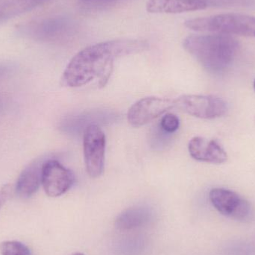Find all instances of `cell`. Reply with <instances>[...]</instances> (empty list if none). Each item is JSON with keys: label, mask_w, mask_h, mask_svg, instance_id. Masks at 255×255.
<instances>
[{"label": "cell", "mask_w": 255, "mask_h": 255, "mask_svg": "<svg viewBox=\"0 0 255 255\" xmlns=\"http://www.w3.org/2000/svg\"><path fill=\"white\" fill-rule=\"evenodd\" d=\"M145 40L120 39L88 46L78 52L66 67L61 83L68 88H79L99 79L102 88L109 82L116 58L146 51Z\"/></svg>", "instance_id": "6da1fadb"}, {"label": "cell", "mask_w": 255, "mask_h": 255, "mask_svg": "<svg viewBox=\"0 0 255 255\" xmlns=\"http://www.w3.org/2000/svg\"><path fill=\"white\" fill-rule=\"evenodd\" d=\"M183 46L208 71L220 73L232 65L240 43L232 35L214 34L189 36L184 40Z\"/></svg>", "instance_id": "7a4b0ae2"}, {"label": "cell", "mask_w": 255, "mask_h": 255, "mask_svg": "<svg viewBox=\"0 0 255 255\" xmlns=\"http://www.w3.org/2000/svg\"><path fill=\"white\" fill-rule=\"evenodd\" d=\"M193 31L255 37V16L238 13H221L189 19L184 22Z\"/></svg>", "instance_id": "3957f363"}, {"label": "cell", "mask_w": 255, "mask_h": 255, "mask_svg": "<svg viewBox=\"0 0 255 255\" xmlns=\"http://www.w3.org/2000/svg\"><path fill=\"white\" fill-rule=\"evenodd\" d=\"M106 138L101 128L90 124L84 133L83 148L87 172L91 178L101 176L104 170Z\"/></svg>", "instance_id": "277c9868"}, {"label": "cell", "mask_w": 255, "mask_h": 255, "mask_svg": "<svg viewBox=\"0 0 255 255\" xmlns=\"http://www.w3.org/2000/svg\"><path fill=\"white\" fill-rule=\"evenodd\" d=\"M175 102L180 110L201 119H216L223 116L228 110L226 102L217 96L184 95Z\"/></svg>", "instance_id": "5b68a950"}, {"label": "cell", "mask_w": 255, "mask_h": 255, "mask_svg": "<svg viewBox=\"0 0 255 255\" xmlns=\"http://www.w3.org/2000/svg\"><path fill=\"white\" fill-rule=\"evenodd\" d=\"M209 199L213 206L223 215L236 220H248L252 214L251 204L238 193L225 188L212 189Z\"/></svg>", "instance_id": "8992f818"}, {"label": "cell", "mask_w": 255, "mask_h": 255, "mask_svg": "<svg viewBox=\"0 0 255 255\" xmlns=\"http://www.w3.org/2000/svg\"><path fill=\"white\" fill-rule=\"evenodd\" d=\"M75 182L74 173L56 160H49L41 166V184L49 197L67 193Z\"/></svg>", "instance_id": "52a82bcc"}, {"label": "cell", "mask_w": 255, "mask_h": 255, "mask_svg": "<svg viewBox=\"0 0 255 255\" xmlns=\"http://www.w3.org/2000/svg\"><path fill=\"white\" fill-rule=\"evenodd\" d=\"M175 106V100L149 97L135 103L128 112V121L133 127H141L157 119Z\"/></svg>", "instance_id": "ba28073f"}, {"label": "cell", "mask_w": 255, "mask_h": 255, "mask_svg": "<svg viewBox=\"0 0 255 255\" xmlns=\"http://www.w3.org/2000/svg\"><path fill=\"white\" fill-rule=\"evenodd\" d=\"M188 150L190 156L198 161L220 164L228 160L227 153L215 139L196 136L189 142Z\"/></svg>", "instance_id": "9c48e42d"}, {"label": "cell", "mask_w": 255, "mask_h": 255, "mask_svg": "<svg viewBox=\"0 0 255 255\" xmlns=\"http://www.w3.org/2000/svg\"><path fill=\"white\" fill-rule=\"evenodd\" d=\"M208 7L204 0H148L146 10L153 13H181Z\"/></svg>", "instance_id": "30bf717a"}, {"label": "cell", "mask_w": 255, "mask_h": 255, "mask_svg": "<svg viewBox=\"0 0 255 255\" xmlns=\"http://www.w3.org/2000/svg\"><path fill=\"white\" fill-rule=\"evenodd\" d=\"M152 212L145 206L128 208L118 216L115 226L121 231H130L145 226L151 221Z\"/></svg>", "instance_id": "8fae6325"}, {"label": "cell", "mask_w": 255, "mask_h": 255, "mask_svg": "<svg viewBox=\"0 0 255 255\" xmlns=\"http://www.w3.org/2000/svg\"><path fill=\"white\" fill-rule=\"evenodd\" d=\"M41 184V167L31 166L22 171L16 181V192L21 198L31 197Z\"/></svg>", "instance_id": "7c38bea8"}, {"label": "cell", "mask_w": 255, "mask_h": 255, "mask_svg": "<svg viewBox=\"0 0 255 255\" xmlns=\"http://www.w3.org/2000/svg\"><path fill=\"white\" fill-rule=\"evenodd\" d=\"M49 0H10L0 6V21L30 11Z\"/></svg>", "instance_id": "4fadbf2b"}, {"label": "cell", "mask_w": 255, "mask_h": 255, "mask_svg": "<svg viewBox=\"0 0 255 255\" xmlns=\"http://www.w3.org/2000/svg\"><path fill=\"white\" fill-rule=\"evenodd\" d=\"M1 255H32L29 249L19 241H7L0 244Z\"/></svg>", "instance_id": "5bb4252c"}, {"label": "cell", "mask_w": 255, "mask_h": 255, "mask_svg": "<svg viewBox=\"0 0 255 255\" xmlns=\"http://www.w3.org/2000/svg\"><path fill=\"white\" fill-rule=\"evenodd\" d=\"M179 126V119L173 114H166L162 118L160 124V128L169 134L175 133L178 130Z\"/></svg>", "instance_id": "9a60e30c"}, {"label": "cell", "mask_w": 255, "mask_h": 255, "mask_svg": "<svg viewBox=\"0 0 255 255\" xmlns=\"http://www.w3.org/2000/svg\"><path fill=\"white\" fill-rule=\"evenodd\" d=\"M64 22L60 21H50L43 24L41 27L38 28V32H44L45 34H55V33L61 32L63 30Z\"/></svg>", "instance_id": "2e32d148"}, {"label": "cell", "mask_w": 255, "mask_h": 255, "mask_svg": "<svg viewBox=\"0 0 255 255\" xmlns=\"http://www.w3.org/2000/svg\"><path fill=\"white\" fill-rule=\"evenodd\" d=\"M12 192H13V187L10 184H5L0 189V210L6 202L10 199Z\"/></svg>", "instance_id": "e0dca14e"}, {"label": "cell", "mask_w": 255, "mask_h": 255, "mask_svg": "<svg viewBox=\"0 0 255 255\" xmlns=\"http://www.w3.org/2000/svg\"><path fill=\"white\" fill-rule=\"evenodd\" d=\"M209 6H223L229 5V4H245L247 0H204Z\"/></svg>", "instance_id": "ac0fdd59"}, {"label": "cell", "mask_w": 255, "mask_h": 255, "mask_svg": "<svg viewBox=\"0 0 255 255\" xmlns=\"http://www.w3.org/2000/svg\"><path fill=\"white\" fill-rule=\"evenodd\" d=\"M72 255H84L83 253H75V254H73Z\"/></svg>", "instance_id": "d6986e66"}, {"label": "cell", "mask_w": 255, "mask_h": 255, "mask_svg": "<svg viewBox=\"0 0 255 255\" xmlns=\"http://www.w3.org/2000/svg\"><path fill=\"white\" fill-rule=\"evenodd\" d=\"M254 89H255V82H254Z\"/></svg>", "instance_id": "ffe728a7"}]
</instances>
